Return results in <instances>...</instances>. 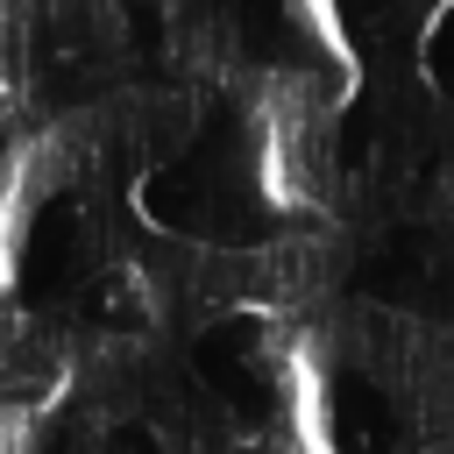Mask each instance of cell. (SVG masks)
Instances as JSON below:
<instances>
[{"label":"cell","instance_id":"cell-1","mask_svg":"<svg viewBox=\"0 0 454 454\" xmlns=\"http://www.w3.org/2000/svg\"><path fill=\"white\" fill-rule=\"evenodd\" d=\"M199 369H206V383H213L234 411H255V404H270V397L284 390V340H277L270 319L234 312V319H220V326L199 340Z\"/></svg>","mask_w":454,"mask_h":454},{"label":"cell","instance_id":"cell-2","mask_svg":"<svg viewBox=\"0 0 454 454\" xmlns=\"http://www.w3.org/2000/svg\"><path fill=\"white\" fill-rule=\"evenodd\" d=\"M433 71H440V85L454 92V14L433 28Z\"/></svg>","mask_w":454,"mask_h":454}]
</instances>
